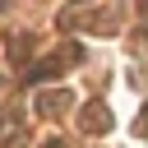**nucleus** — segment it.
I'll return each instance as SVG.
<instances>
[{
    "label": "nucleus",
    "mask_w": 148,
    "mask_h": 148,
    "mask_svg": "<svg viewBox=\"0 0 148 148\" xmlns=\"http://www.w3.org/2000/svg\"><path fill=\"white\" fill-rule=\"evenodd\" d=\"M60 74V56H46V60H37L32 69H28V83H46V79H56Z\"/></svg>",
    "instance_id": "obj_2"
},
{
    "label": "nucleus",
    "mask_w": 148,
    "mask_h": 148,
    "mask_svg": "<svg viewBox=\"0 0 148 148\" xmlns=\"http://www.w3.org/2000/svg\"><path fill=\"white\" fill-rule=\"evenodd\" d=\"M69 102H74L69 92H42V97H37V111H42V116H56V111H65Z\"/></svg>",
    "instance_id": "obj_3"
},
{
    "label": "nucleus",
    "mask_w": 148,
    "mask_h": 148,
    "mask_svg": "<svg viewBox=\"0 0 148 148\" xmlns=\"http://www.w3.org/2000/svg\"><path fill=\"white\" fill-rule=\"evenodd\" d=\"M46 148H65V139H51V143H46Z\"/></svg>",
    "instance_id": "obj_6"
},
{
    "label": "nucleus",
    "mask_w": 148,
    "mask_h": 148,
    "mask_svg": "<svg viewBox=\"0 0 148 148\" xmlns=\"http://www.w3.org/2000/svg\"><path fill=\"white\" fill-rule=\"evenodd\" d=\"M134 134H148V116H139V120H134Z\"/></svg>",
    "instance_id": "obj_5"
},
{
    "label": "nucleus",
    "mask_w": 148,
    "mask_h": 148,
    "mask_svg": "<svg viewBox=\"0 0 148 148\" xmlns=\"http://www.w3.org/2000/svg\"><path fill=\"white\" fill-rule=\"evenodd\" d=\"M28 51H32V37H28V32H14V42H9V56H14V60H28Z\"/></svg>",
    "instance_id": "obj_4"
},
{
    "label": "nucleus",
    "mask_w": 148,
    "mask_h": 148,
    "mask_svg": "<svg viewBox=\"0 0 148 148\" xmlns=\"http://www.w3.org/2000/svg\"><path fill=\"white\" fill-rule=\"evenodd\" d=\"M79 125H83L88 134H106V130H111V111H106V102H88V106L79 111Z\"/></svg>",
    "instance_id": "obj_1"
},
{
    "label": "nucleus",
    "mask_w": 148,
    "mask_h": 148,
    "mask_svg": "<svg viewBox=\"0 0 148 148\" xmlns=\"http://www.w3.org/2000/svg\"><path fill=\"white\" fill-rule=\"evenodd\" d=\"M0 125H5V120H0Z\"/></svg>",
    "instance_id": "obj_7"
}]
</instances>
